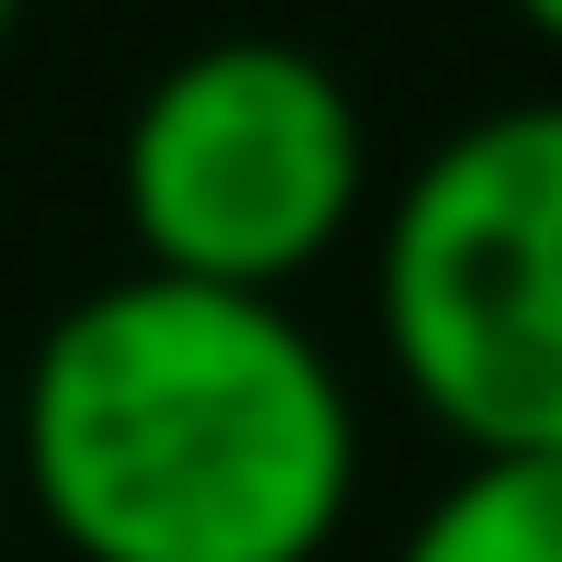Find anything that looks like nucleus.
<instances>
[{"label": "nucleus", "mask_w": 562, "mask_h": 562, "mask_svg": "<svg viewBox=\"0 0 562 562\" xmlns=\"http://www.w3.org/2000/svg\"><path fill=\"white\" fill-rule=\"evenodd\" d=\"M12 471L81 562H322L356 494V402L288 299L138 265L23 356Z\"/></svg>", "instance_id": "obj_1"}, {"label": "nucleus", "mask_w": 562, "mask_h": 562, "mask_svg": "<svg viewBox=\"0 0 562 562\" xmlns=\"http://www.w3.org/2000/svg\"><path fill=\"white\" fill-rule=\"evenodd\" d=\"M379 334L471 459H562V92L414 161L379 229Z\"/></svg>", "instance_id": "obj_2"}, {"label": "nucleus", "mask_w": 562, "mask_h": 562, "mask_svg": "<svg viewBox=\"0 0 562 562\" xmlns=\"http://www.w3.org/2000/svg\"><path fill=\"white\" fill-rule=\"evenodd\" d=\"M368 207V115L288 35L184 46L126 115V229L149 276L288 299Z\"/></svg>", "instance_id": "obj_3"}, {"label": "nucleus", "mask_w": 562, "mask_h": 562, "mask_svg": "<svg viewBox=\"0 0 562 562\" xmlns=\"http://www.w3.org/2000/svg\"><path fill=\"white\" fill-rule=\"evenodd\" d=\"M391 562H562V459H459Z\"/></svg>", "instance_id": "obj_4"}, {"label": "nucleus", "mask_w": 562, "mask_h": 562, "mask_svg": "<svg viewBox=\"0 0 562 562\" xmlns=\"http://www.w3.org/2000/svg\"><path fill=\"white\" fill-rule=\"evenodd\" d=\"M528 35H540V46H562V0H540V12H528Z\"/></svg>", "instance_id": "obj_5"}, {"label": "nucleus", "mask_w": 562, "mask_h": 562, "mask_svg": "<svg viewBox=\"0 0 562 562\" xmlns=\"http://www.w3.org/2000/svg\"><path fill=\"white\" fill-rule=\"evenodd\" d=\"M0 471H12V391H0Z\"/></svg>", "instance_id": "obj_6"}, {"label": "nucleus", "mask_w": 562, "mask_h": 562, "mask_svg": "<svg viewBox=\"0 0 562 562\" xmlns=\"http://www.w3.org/2000/svg\"><path fill=\"white\" fill-rule=\"evenodd\" d=\"M0 46H12V12H0Z\"/></svg>", "instance_id": "obj_7"}]
</instances>
